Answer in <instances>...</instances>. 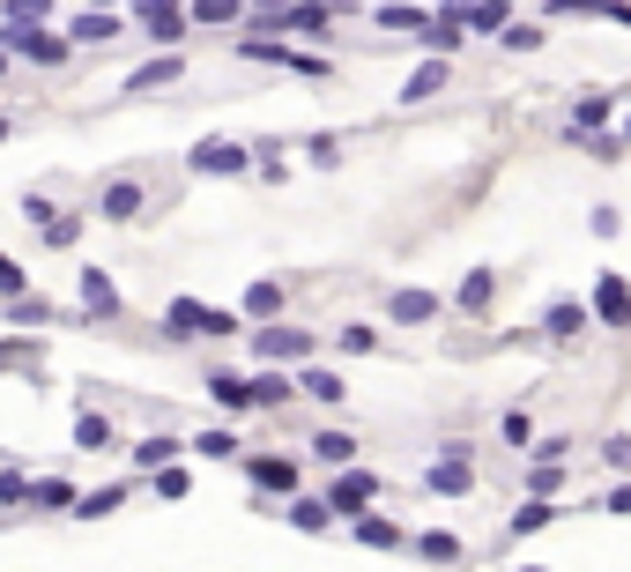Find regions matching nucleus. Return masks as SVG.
Masks as SVG:
<instances>
[{"mask_svg": "<svg viewBox=\"0 0 631 572\" xmlns=\"http://www.w3.org/2000/svg\"><path fill=\"white\" fill-rule=\"evenodd\" d=\"M8 45H16V52H30V60H60V52H68L60 38H45V30L30 23V16H16V30H8Z\"/></svg>", "mask_w": 631, "mask_h": 572, "instance_id": "obj_1", "label": "nucleus"}, {"mask_svg": "<svg viewBox=\"0 0 631 572\" xmlns=\"http://www.w3.org/2000/svg\"><path fill=\"white\" fill-rule=\"evenodd\" d=\"M98 208L112 216V224H134V208H142V186H134V178H120V186H104Z\"/></svg>", "mask_w": 631, "mask_h": 572, "instance_id": "obj_2", "label": "nucleus"}, {"mask_svg": "<svg viewBox=\"0 0 631 572\" xmlns=\"http://www.w3.org/2000/svg\"><path fill=\"white\" fill-rule=\"evenodd\" d=\"M261 349H267V357H305V349H313V335H291V327H275V335H261Z\"/></svg>", "mask_w": 631, "mask_h": 572, "instance_id": "obj_3", "label": "nucleus"}, {"mask_svg": "<svg viewBox=\"0 0 631 572\" xmlns=\"http://www.w3.org/2000/svg\"><path fill=\"white\" fill-rule=\"evenodd\" d=\"M245 164V150H231V142H208V150H201V172H238Z\"/></svg>", "mask_w": 631, "mask_h": 572, "instance_id": "obj_4", "label": "nucleus"}, {"mask_svg": "<svg viewBox=\"0 0 631 572\" xmlns=\"http://www.w3.org/2000/svg\"><path fill=\"white\" fill-rule=\"evenodd\" d=\"M313 453H319V461H327V469H342V461H349V453H357V447H349L342 431H319V439H313Z\"/></svg>", "mask_w": 631, "mask_h": 572, "instance_id": "obj_5", "label": "nucleus"}, {"mask_svg": "<svg viewBox=\"0 0 631 572\" xmlns=\"http://www.w3.org/2000/svg\"><path fill=\"white\" fill-rule=\"evenodd\" d=\"M171 453H179V439H142V447H134V461H142V469H156V461H171Z\"/></svg>", "mask_w": 631, "mask_h": 572, "instance_id": "obj_6", "label": "nucleus"}, {"mask_svg": "<svg viewBox=\"0 0 631 572\" xmlns=\"http://www.w3.org/2000/svg\"><path fill=\"white\" fill-rule=\"evenodd\" d=\"M74 439H82V447H112V423H104V417H82V423H74Z\"/></svg>", "mask_w": 631, "mask_h": 572, "instance_id": "obj_7", "label": "nucleus"}, {"mask_svg": "<svg viewBox=\"0 0 631 572\" xmlns=\"http://www.w3.org/2000/svg\"><path fill=\"white\" fill-rule=\"evenodd\" d=\"M82 298L98 305V313H112V305H120V298H112V283H104V275H98V268H90V283H82Z\"/></svg>", "mask_w": 631, "mask_h": 572, "instance_id": "obj_8", "label": "nucleus"}, {"mask_svg": "<svg viewBox=\"0 0 631 572\" xmlns=\"http://www.w3.org/2000/svg\"><path fill=\"white\" fill-rule=\"evenodd\" d=\"M631 298H624V283H602V320H624Z\"/></svg>", "mask_w": 631, "mask_h": 572, "instance_id": "obj_9", "label": "nucleus"}, {"mask_svg": "<svg viewBox=\"0 0 631 572\" xmlns=\"http://www.w3.org/2000/svg\"><path fill=\"white\" fill-rule=\"evenodd\" d=\"M580 327H587L580 305H558V313H550V335H580Z\"/></svg>", "mask_w": 631, "mask_h": 572, "instance_id": "obj_10", "label": "nucleus"}, {"mask_svg": "<svg viewBox=\"0 0 631 572\" xmlns=\"http://www.w3.org/2000/svg\"><path fill=\"white\" fill-rule=\"evenodd\" d=\"M253 476H261V483H275V491H291V483H297V469H291V461H261Z\"/></svg>", "mask_w": 631, "mask_h": 572, "instance_id": "obj_11", "label": "nucleus"}, {"mask_svg": "<svg viewBox=\"0 0 631 572\" xmlns=\"http://www.w3.org/2000/svg\"><path fill=\"white\" fill-rule=\"evenodd\" d=\"M305 395H319V401H342V379H335V372H305Z\"/></svg>", "mask_w": 631, "mask_h": 572, "instance_id": "obj_12", "label": "nucleus"}, {"mask_svg": "<svg viewBox=\"0 0 631 572\" xmlns=\"http://www.w3.org/2000/svg\"><path fill=\"white\" fill-rule=\"evenodd\" d=\"M365 498H372V476H349V483L335 491V505H365Z\"/></svg>", "mask_w": 631, "mask_h": 572, "instance_id": "obj_13", "label": "nucleus"}, {"mask_svg": "<svg viewBox=\"0 0 631 572\" xmlns=\"http://www.w3.org/2000/svg\"><path fill=\"white\" fill-rule=\"evenodd\" d=\"M194 453H238V439L231 431H208V439H194Z\"/></svg>", "mask_w": 631, "mask_h": 572, "instance_id": "obj_14", "label": "nucleus"}, {"mask_svg": "<svg viewBox=\"0 0 631 572\" xmlns=\"http://www.w3.org/2000/svg\"><path fill=\"white\" fill-rule=\"evenodd\" d=\"M0 290H23V268H16L8 253H0Z\"/></svg>", "mask_w": 631, "mask_h": 572, "instance_id": "obj_15", "label": "nucleus"}, {"mask_svg": "<svg viewBox=\"0 0 631 572\" xmlns=\"http://www.w3.org/2000/svg\"><path fill=\"white\" fill-rule=\"evenodd\" d=\"M609 461H617V469H631V439H609Z\"/></svg>", "mask_w": 631, "mask_h": 572, "instance_id": "obj_16", "label": "nucleus"}]
</instances>
